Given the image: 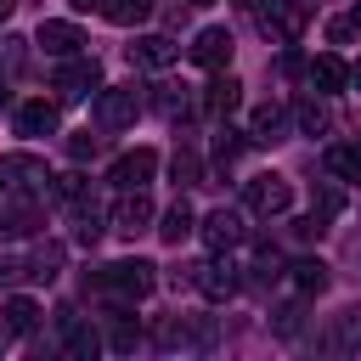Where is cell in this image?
Wrapping results in <instances>:
<instances>
[{
  "mask_svg": "<svg viewBox=\"0 0 361 361\" xmlns=\"http://www.w3.org/2000/svg\"><path fill=\"white\" fill-rule=\"evenodd\" d=\"M197 231H203V243H209L214 254H226V248H237V243H243V214H237V209H214Z\"/></svg>",
  "mask_w": 361,
  "mask_h": 361,
  "instance_id": "13",
  "label": "cell"
},
{
  "mask_svg": "<svg viewBox=\"0 0 361 361\" xmlns=\"http://www.w3.org/2000/svg\"><path fill=\"white\" fill-rule=\"evenodd\" d=\"M51 186V169H45V158H34V152H6L0 158V192H45Z\"/></svg>",
  "mask_w": 361,
  "mask_h": 361,
  "instance_id": "3",
  "label": "cell"
},
{
  "mask_svg": "<svg viewBox=\"0 0 361 361\" xmlns=\"http://www.w3.org/2000/svg\"><path fill=\"white\" fill-rule=\"evenodd\" d=\"M282 130H288V107H276V102L254 107V118H248V141H254V147H265V141H282Z\"/></svg>",
  "mask_w": 361,
  "mask_h": 361,
  "instance_id": "19",
  "label": "cell"
},
{
  "mask_svg": "<svg viewBox=\"0 0 361 361\" xmlns=\"http://www.w3.org/2000/svg\"><path fill=\"white\" fill-rule=\"evenodd\" d=\"M186 6H214V0H186Z\"/></svg>",
  "mask_w": 361,
  "mask_h": 361,
  "instance_id": "43",
  "label": "cell"
},
{
  "mask_svg": "<svg viewBox=\"0 0 361 361\" xmlns=\"http://www.w3.org/2000/svg\"><path fill=\"white\" fill-rule=\"evenodd\" d=\"M237 102H243V85H237L231 73H220V68H214V79L203 85V113H209V118H231V113H237Z\"/></svg>",
  "mask_w": 361,
  "mask_h": 361,
  "instance_id": "12",
  "label": "cell"
},
{
  "mask_svg": "<svg viewBox=\"0 0 361 361\" xmlns=\"http://www.w3.org/2000/svg\"><path fill=\"white\" fill-rule=\"evenodd\" d=\"M350 34H355V23H350V17H333V23H327V39H333V45H344Z\"/></svg>",
  "mask_w": 361,
  "mask_h": 361,
  "instance_id": "34",
  "label": "cell"
},
{
  "mask_svg": "<svg viewBox=\"0 0 361 361\" xmlns=\"http://www.w3.org/2000/svg\"><path fill=\"white\" fill-rule=\"evenodd\" d=\"M56 271H62V243H45V248H34L23 259V276H34V282H51Z\"/></svg>",
  "mask_w": 361,
  "mask_h": 361,
  "instance_id": "21",
  "label": "cell"
},
{
  "mask_svg": "<svg viewBox=\"0 0 361 361\" xmlns=\"http://www.w3.org/2000/svg\"><path fill=\"white\" fill-rule=\"evenodd\" d=\"M34 231V192H6L0 203V237H28Z\"/></svg>",
  "mask_w": 361,
  "mask_h": 361,
  "instance_id": "15",
  "label": "cell"
},
{
  "mask_svg": "<svg viewBox=\"0 0 361 361\" xmlns=\"http://www.w3.org/2000/svg\"><path fill=\"white\" fill-rule=\"evenodd\" d=\"M0 322H6V327L23 338V333H34V327H39V305L17 293V299H6V305H0Z\"/></svg>",
  "mask_w": 361,
  "mask_h": 361,
  "instance_id": "20",
  "label": "cell"
},
{
  "mask_svg": "<svg viewBox=\"0 0 361 361\" xmlns=\"http://www.w3.org/2000/svg\"><path fill=\"white\" fill-rule=\"evenodd\" d=\"M124 56H130L135 68H169V62L180 56V45H175L169 34H135V39L124 45Z\"/></svg>",
  "mask_w": 361,
  "mask_h": 361,
  "instance_id": "10",
  "label": "cell"
},
{
  "mask_svg": "<svg viewBox=\"0 0 361 361\" xmlns=\"http://www.w3.org/2000/svg\"><path fill=\"white\" fill-rule=\"evenodd\" d=\"M327 350H333V355H361V310H338V316H333Z\"/></svg>",
  "mask_w": 361,
  "mask_h": 361,
  "instance_id": "17",
  "label": "cell"
},
{
  "mask_svg": "<svg viewBox=\"0 0 361 361\" xmlns=\"http://www.w3.org/2000/svg\"><path fill=\"white\" fill-rule=\"evenodd\" d=\"M73 237H79V243H96V237H102V214H96V203H79V214H73Z\"/></svg>",
  "mask_w": 361,
  "mask_h": 361,
  "instance_id": "27",
  "label": "cell"
},
{
  "mask_svg": "<svg viewBox=\"0 0 361 361\" xmlns=\"http://www.w3.org/2000/svg\"><path fill=\"white\" fill-rule=\"evenodd\" d=\"M6 11H11V0H0V23H6Z\"/></svg>",
  "mask_w": 361,
  "mask_h": 361,
  "instance_id": "41",
  "label": "cell"
},
{
  "mask_svg": "<svg viewBox=\"0 0 361 361\" xmlns=\"http://www.w3.org/2000/svg\"><path fill=\"white\" fill-rule=\"evenodd\" d=\"M175 180H180V186H197V180H203L197 152H175Z\"/></svg>",
  "mask_w": 361,
  "mask_h": 361,
  "instance_id": "31",
  "label": "cell"
},
{
  "mask_svg": "<svg viewBox=\"0 0 361 361\" xmlns=\"http://www.w3.org/2000/svg\"><path fill=\"white\" fill-rule=\"evenodd\" d=\"M113 231H118V237H141V231H152V197H147V186L118 192V203H113Z\"/></svg>",
  "mask_w": 361,
  "mask_h": 361,
  "instance_id": "8",
  "label": "cell"
},
{
  "mask_svg": "<svg viewBox=\"0 0 361 361\" xmlns=\"http://www.w3.org/2000/svg\"><path fill=\"white\" fill-rule=\"evenodd\" d=\"M237 152H243V141H237L231 130H220V141H214V164H231Z\"/></svg>",
  "mask_w": 361,
  "mask_h": 361,
  "instance_id": "33",
  "label": "cell"
},
{
  "mask_svg": "<svg viewBox=\"0 0 361 361\" xmlns=\"http://www.w3.org/2000/svg\"><path fill=\"white\" fill-rule=\"evenodd\" d=\"M73 11H102V0H68Z\"/></svg>",
  "mask_w": 361,
  "mask_h": 361,
  "instance_id": "36",
  "label": "cell"
},
{
  "mask_svg": "<svg viewBox=\"0 0 361 361\" xmlns=\"http://www.w3.org/2000/svg\"><path fill=\"white\" fill-rule=\"evenodd\" d=\"M192 288H197L209 305H226V299L243 288V276H237V265H231L226 254H214V259H203V265L192 271Z\"/></svg>",
  "mask_w": 361,
  "mask_h": 361,
  "instance_id": "5",
  "label": "cell"
},
{
  "mask_svg": "<svg viewBox=\"0 0 361 361\" xmlns=\"http://www.w3.org/2000/svg\"><path fill=\"white\" fill-rule=\"evenodd\" d=\"M102 17L118 23V28H135V23L152 17V0H102Z\"/></svg>",
  "mask_w": 361,
  "mask_h": 361,
  "instance_id": "22",
  "label": "cell"
},
{
  "mask_svg": "<svg viewBox=\"0 0 361 361\" xmlns=\"http://www.w3.org/2000/svg\"><path fill=\"white\" fill-rule=\"evenodd\" d=\"M158 344H164V350H175V344H203V338H192V327H186V316H169V322L158 327Z\"/></svg>",
  "mask_w": 361,
  "mask_h": 361,
  "instance_id": "28",
  "label": "cell"
},
{
  "mask_svg": "<svg viewBox=\"0 0 361 361\" xmlns=\"http://www.w3.org/2000/svg\"><path fill=\"white\" fill-rule=\"evenodd\" d=\"M192 231H197V214H192V203L180 197V203H175V209L164 214V226H158V237H164V243H180V237H192Z\"/></svg>",
  "mask_w": 361,
  "mask_h": 361,
  "instance_id": "23",
  "label": "cell"
},
{
  "mask_svg": "<svg viewBox=\"0 0 361 361\" xmlns=\"http://www.w3.org/2000/svg\"><path fill=\"white\" fill-rule=\"evenodd\" d=\"M186 56H192L197 68H226V62H231V34H226V28H203V34L186 45Z\"/></svg>",
  "mask_w": 361,
  "mask_h": 361,
  "instance_id": "14",
  "label": "cell"
},
{
  "mask_svg": "<svg viewBox=\"0 0 361 361\" xmlns=\"http://www.w3.org/2000/svg\"><path fill=\"white\" fill-rule=\"evenodd\" d=\"M152 288H158V265H152V259H113V265L96 271V293H107V299H118V305H135V299H147Z\"/></svg>",
  "mask_w": 361,
  "mask_h": 361,
  "instance_id": "1",
  "label": "cell"
},
{
  "mask_svg": "<svg viewBox=\"0 0 361 361\" xmlns=\"http://www.w3.org/2000/svg\"><path fill=\"white\" fill-rule=\"evenodd\" d=\"M152 107H158V113H169V118H175V113H186V85H158Z\"/></svg>",
  "mask_w": 361,
  "mask_h": 361,
  "instance_id": "29",
  "label": "cell"
},
{
  "mask_svg": "<svg viewBox=\"0 0 361 361\" xmlns=\"http://www.w3.org/2000/svg\"><path fill=\"white\" fill-rule=\"evenodd\" d=\"M243 6H254V11H259V6H265V0H243Z\"/></svg>",
  "mask_w": 361,
  "mask_h": 361,
  "instance_id": "42",
  "label": "cell"
},
{
  "mask_svg": "<svg viewBox=\"0 0 361 361\" xmlns=\"http://www.w3.org/2000/svg\"><path fill=\"white\" fill-rule=\"evenodd\" d=\"M350 23H355V34H361V0H355V11H350Z\"/></svg>",
  "mask_w": 361,
  "mask_h": 361,
  "instance_id": "38",
  "label": "cell"
},
{
  "mask_svg": "<svg viewBox=\"0 0 361 361\" xmlns=\"http://www.w3.org/2000/svg\"><path fill=\"white\" fill-rule=\"evenodd\" d=\"M288 276H293V288H299L305 299L327 288V265H322V259H293V265H288Z\"/></svg>",
  "mask_w": 361,
  "mask_h": 361,
  "instance_id": "24",
  "label": "cell"
},
{
  "mask_svg": "<svg viewBox=\"0 0 361 361\" xmlns=\"http://www.w3.org/2000/svg\"><path fill=\"white\" fill-rule=\"evenodd\" d=\"M327 175L361 180V147H327Z\"/></svg>",
  "mask_w": 361,
  "mask_h": 361,
  "instance_id": "26",
  "label": "cell"
},
{
  "mask_svg": "<svg viewBox=\"0 0 361 361\" xmlns=\"http://www.w3.org/2000/svg\"><path fill=\"white\" fill-rule=\"evenodd\" d=\"M350 85H355V90H361V56H355V68H350Z\"/></svg>",
  "mask_w": 361,
  "mask_h": 361,
  "instance_id": "37",
  "label": "cell"
},
{
  "mask_svg": "<svg viewBox=\"0 0 361 361\" xmlns=\"http://www.w3.org/2000/svg\"><path fill=\"white\" fill-rule=\"evenodd\" d=\"M6 338H11V327H6V322H0V350H6Z\"/></svg>",
  "mask_w": 361,
  "mask_h": 361,
  "instance_id": "39",
  "label": "cell"
},
{
  "mask_svg": "<svg viewBox=\"0 0 361 361\" xmlns=\"http://www.w3.org/2000/svg\"><path fill=\"white\" fill-rule=\"evenodd\" d=\"M305 79H310V90H316V96H333V90H344V85H350V68H344L333 51H322V56L305 68Z\"/></svg>",
  "mask_w": 361,
  "mask_h": 361,
  "instance_id": "16",
  "label": "cell"
},
{
  "mask_svg": "<svg viewBox=\"0 0 361 361\" xmlns=\"http://www.w3.org/2000/svg\"><path fill=\"white\" fill-rule=\"evenodd\" d=\"M34 45L45 51V56H79V45H85V34H79V23H39V34H34Z\"/></svg>",
  "mask_w": 361,
  "mask_h": 361,
  "instance_id": "11",
  "label": "cell"
},
{
  "mask_svg": "<svg viewBox=\"0 0 361 361\" xmlns=\"http://www.w3.org/2000/svg\"><path fill=\"white\" fill-rule=\"evenodd\" d=\"M135 113H141L135 85H107V90H96V124H102V130H124V124H135Z\"/></svg>",
  "mask_w": 361,
  "mask_h": 361,
  "instance_id": "6",
  "label": "cell"
},
{
  "mask_svg": "<svg viewBox=\"0 0 361 361\" xmlns=\"http://www.w3.org/2000/svg\"><path fill=\"white\" fill-rule=\"evenodd\" d=\"M6 96H11V90H6V79H0V107H6Z\"/></svg>",
  "mask_w": 361,
  "mask_h": 361,
  "instance_id": "40",
  "label": "cell"
},
{
  "mask_svg": "<svg viewBox=\"0 0 361 361\" xmlns=\"http://www.w3.org/2000/svg\"><path fill=\"white\" fill-rule=\"evenodd\" d=\"M305 23H310V6L305 0H265L259 6V34L271 45H293L305 34Z\"/></svg>",
  "mask_w": 361,
  "mask_h": 361,
  "instance_id": "2",
  "label": "cell"
},
{
  "mask_svg": "<svg viewBox=\"0 0 361 361\" xmlns=\"http://www.w3.org/2000/svg\"><path fill=\"white\" fill-rule=\"evenodd\" d=\"M96 90H102L96 56H62V68H56V102H85Z\"/></svg>",
  "mask_w": 361,
  "mask_h": 361,
  "instance_id": "4",
  "label": "cell"
},
{
  "mask_svg": "<svg viewBox=\"0 0 361 361\" xmlns=\"http://www.w3.org/2000/svg\"><path fill=\"white\" fill-rule=\"evenodd\" d=\"M102 350V338L90 333V327H79V322H68V355H96Z\"/></svg>",
  "mask_w": 361,
  "mask_h": 361,
  "instance_id": "30",
  "label": "cell"
},
{
  "mask_svg": "<svg viewBox=\"0 0 361 361\" xmlns=\"http://www.w3.org/2000/svg\"><path fill=\"white\" fill-rule=\"evenodd\" d=\"M293 124H299L305 135H322V130L333 124V113H327V102H316V96H310V102H299V107H293Z\"/></svg>",
  "mask_w": 361,
  "mask_h": 361,
  "instance_id": "25",
  "label": "cell"
},
{
  "mask_svg": "<svg viewBox=\"0 0 361 361\" xmlns=\"http://www.w3.org/2000/svg\"><path fill=\"white\" fill-rule=\"evenodd\" d=\"M243 203H248V214L271 220V214H282V209L293 203V186H288L282 175H254V180L243 186Z\"/></svg>",
  "mask_w": 361,
  "mask_h": 361,
  "instance_id": "7",
  "label": "cell"
},
{
  "mask_svg": "<svg viewBox=\"0 0 361 361\" xmlns=\"http://www.w3.org/2000/svg\"><path fill=\"white\" fill-rule=\"evenodd\" d=\"M17 135H56V102H23L17 107Z\"/></svg>",
  "mask_w": 361,
  "mask_h": 361,
  "instance_id": "18",
  "label": "cell"
},
{
  "mask_svg": "<svg viewBox=\"0 0 361 361\" xmlns=\"http://www.w3.org/2000/svg\"><path fill=\"white\" fill-rule=\"evenodd\" d=\"M68 152H73V158H90V152H96V135H90V130H85V135H73V141H68Z\"/></svg>",
  "mask_w": 361,
  "mask_h": 361,
  "instance_id": "35",
  "label": "cell"
},
{
  "mask_svg": "<svg viewBox=\"0 0 361 361\" xmlns=\"http://www.w3.org/2000/svg\"><path fill=\"white\" fill-rule=\"evenodd\" d=\"M51 186H56V197H68V203L85 197V175H51Z\"/></svg>",
  "mask_w": 361,
  "mask_h": 361,
  "instance_id": "32",
  "label": "cell"
},
{
  "mask_svg": "<svg viewBox=\"0 0 361 361\" xmlns=\"http://www.w3.org/2000/svg\"><path fill=\"white\" fill-rule=\"evenodd\" d=\"M152 169H158V152H152V147H135V152L113 158L107 180H113L118 192H130V186H147V180H152Z\"/></svg>",
  "mask_w": 361,
  "mask_h": 361,
  "instance_id": "9",
  "label": "cell"
}]
</instances>
